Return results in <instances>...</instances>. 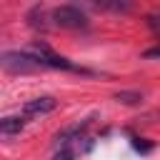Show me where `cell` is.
Instances as JSON below:
<instances>
[{
	"mask_svg": "<svg viewBox=\"0 0 160 160\" xmlns=\"http://www.w3.org/2000/svg\"><path fill=\"white\" fill-rule=\"evenodd\" d=\"M52 20L58 28H68V30H78V28H85L88 25V18L82 10L72 8V5H60L52 10Z\"/></svg>",
	"mask_w": 160,
	"mask_h": 160,
	"instance_id": "obj_1",
	"label": "cell"
},
{
	"mask_svg": "<svg viewBox=\"0 0 160 160\" xmlns=\"http://www.w3.org/2000/svg\"><path fill=\"white\" fill-rule=\"evenodd\" d=\"M2 65L8 70H32V68H38V60L30 52H5Z\"/></svg>",
	"mask_w": 160,
	"mask_h": 160,
	"instance_id": "obj_2",
	"label": "cell"
},
{
	"mask_svg": "<svg viewBox=\"0 0 160 160\" xmlns=\"http://www.w3.org/2000/svg\"><path fill=\"white\" fill-rule=\"evenodd\" d=\"M58 108V100L50 98V95H40V98H32L22 105V115H45V112H52Z\"/></svg>",
	"mask_w": 160,
	"mask_h": 160,
	"instance_id": "obj_3",
	"label": "cell"
},
{
	"mask_svg": "<svg viewBox=\"0 0 160 160\" xmlns=\"http://www.w3.org/2000/svg\"><path fill=\"white\" fill-rule=\"evenodd\" d=\"M25 122H28V115H8V118L0 120V132H2L5 138L18 135V132L25 128Z\"/></svg>",
	"mask_w": 160,
	"mask_h": 160,
	"instance_id": "obj_4",
	"label": "cell"
},
{
	"mask_svg": "<svg viewBox=\"0 0 160 160\" xmlns=\"http://www.w3.org/2000/svg\"><path fill=\"white\" fill-rule=\"evenodd\" d=\"M100 5L108 10H115V12H128L132 8V0H100Z\"/></svg>",
	"mask_w": 160,
	"mask_h": 160,
	"instance_id": "obj_5",
	"label": "cell"
},
{
	"mask_svg": "<svg viewBox=\"0 0 160 160\" xmlns=\"http://www.w3.org/2000/svg\"><path fill=\"white\" fill-rule=\"evenodd\" d=\"M115 100H118V102L135 105V102H140V92H118V95H115Z\"/></svg>",
	"mask_w": 160,
	"mask_h": 160,
	"instance_id": "obj_6",
	"label": "cell"
},
{
	"mask_svg": "<svg viewBox=\"0 0 160 160\" xmlns=\"http://www.w3.org/2000/svg\"><path fill=\"white\" fill-rule=\"evenodd\" d=\"M52 160H75V152H72L70 148H62V150H58V152L52 155Z\"/></svg>",
	"mask_w": 160,
	"mask_h": 160,
	"instance_id": "obj_7",
	"label": "cell"
},
{
	"mask_svg": "<svg viewBox=\"0 0 160 160\" xmlns=\"http://www.w3.org/2000/svg\"><path fill=\"white\" fill-rule=\"evenodd\" d=\"M142 58H145V60H160V45H158V48L145 50V52H142Z\"/></svg>",
	"mask_w": 160,
	"mask_h": 160,
	"instance_id": "obj_8",
	"label": "cell"
}]
</instances>
